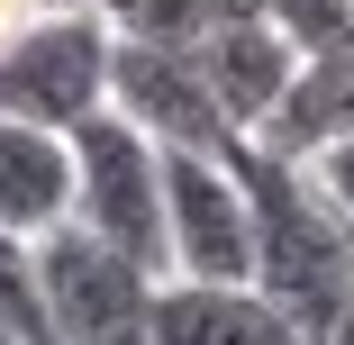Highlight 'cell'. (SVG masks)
<instances>
[{
  "mask_svg": "<svg viewBox=\"0 0 354 345\" xmlns=\"http://www.w3.org/2000/svg\"><path fill=\"white\" fill-rule=\"evenodd\" d=\"M109 109H127L136 127L173 155H227L236 146V118L218 109L200 55H164V46H136L118 37L109 46Z\"/></svg>",
  "mask_w": 354,
  "mask_h": 345,
  "instance_id": "5b68a950",
  "label": "cell"
},
{
  "mask_svg": "<svg viewBox=\"0 0 354 345\" xmlns=\"http://www.w3.org/2000/svg\"><path fill=\"white\" fill-rule=\"evenodd\" d=\"M336 136H354V46H345V55L300 64V73H291V91H281V109L263 118V136H254V146H272V155L309 164L318 146H336Z\"/></svg>",
  "mask_w": 354,
  "mask_h": 345,
  "instance_id": "9c48e42d",
  "label": "cell"
},
{
  "mask_svg": "<svg viewBox=\"0 0 354 345\" xmlns=\"http://www.w3.org/2000/svg\"><path fill=\"white\" fill-rule=\"evenodd\" d=\"M28 28V10H19V0H0V37H19Z\"/></svg>",
  "mask_w": 354,
  "mask_h": 345,
  "instance_id": "9a60e30c",
  "label": "cell"
},
{
  "mask_svg": "<svg viewBox=\"0 0 354 345\" xmlns=\"http://www.w3.org/2000/svg\"><path fill=\"white\" fill-rule=\"evenodd\" d=\"M345 245H354V227H345Z\"/></svg>",
  "mask_w": 354,
  "mask_h": 345,
  "instance_id": "d6986e66",
  "label": "cell"
},
{
  "mask_svg": "<svg viewBox=\"0 0 354 345\" xmlns=\"http://www.w3.org/2000/svg\"><path fill=\"white\" fill-rule=\"evenodd\" d=\"M300 173H309V191L327 200V209H336V218L354 227V136H336V146H318V155H309Z\"/></svg>",
  "mask_w": 354,
  "mask_h": 345,
  "instance_id": "4fadbf2b",
  "label": "cell"
},
{
  "mask_svg": "<svg viewBox=\"0 0 354 345\" xmlns=\"http://www.w3.org/2000/svg\"><path fill=\"white\" fill-rule=\"evenodd\" d=\"M28 19H91V10H109V0H19Z\"/></svg>",
  "mask_w": 354,
  "mask_h": 345,
  "instance_id": "5bb4252c",
  "label": "cell"
},
{
  "mask_svg": "<svg viewBox=\"0 0 354 345\" xmlns=\"http://www.w3.org/2000/svg\"><path fill=\"white\" fill-rule=\"evenodd\" d=\"M155 345H309L254 282H155Z\"/></svg>",
  "mask_w": 354,
  "mask_h": 345,
  "instance_id": "52a82bcc",
  "label": "cell"
},
{
  "mask_svg": "<svg viewBox=\"0 0 354 345\" xmlns=\"http://www.w3.org/2000/svg\"><path fill=\"white\" fill-rule=\"evenodd\" d=\"M164 236H173V282H254V209L227 155L164 146Z\"/></svg>",
  "mask_w": 354,
  "mask_h": 345,
  "instance_id": "277c9868",
  "label": "cell"
},
{
  "mask_svg": "<svg viewBox=\"0 0 354 345\" xmlns=\"http://www.w3.org/2000/svg\"><path fill=\"white\" fill-rule=\"evenodd\" d=\"M109 10L91 19H28L19 37H0V118H28L73 136L91 109H109Z\"/></svg>",
  "mask_w": 354,
  "mask_h": 345,
  "instance_id": "3957f363",
  "label": "cell"
},
{
  "mask_svg": "<svg viewBox=\"0 0 354 345\" xmlns=\"http://www.w3.org/2000/svg\"><path fill=\"white\" fill-rule=\"evenodd\" d=\"M73 218V136L0 118V227L10 236H46Z\"/></svg>",
  "mask_w": 354,
  "mask_h": 345,
  "instance_id": "ba28073f",
  "label": "cell"
},
{
  "mask_svg": "<svg viewBox=\"0 0 354 345\" xmlns=\"http://www.w3.org/2000/svg\"><path fill=\"white\" fill-rule=\"evenodd\" d=\"M73 227H91L100 245L136 254L173 282V236H164V146L127 109H91L73 127Z\"/></svg>",
  "mask_w": 354,
  "mask_h": 345,
  "instance_id": "6da1fadb",
  "label": "cell"
},
{
  "mask_svg": "<svg viewBox=\"0 0 354 345\" xmlns=\"http://www.w3.org/2000/svg\"><path fill=\"white\" fill-rule=\"evenodd\" d=\"M0 345H19V336H10V318H0Z\"/></svg>",
  "mask_w": 354,
  "mask_h": 345,
  "instance_id": "e0dca14e",
  "label": "cell"
},
{
  "mask_svg": "<svg viewBox=\"0 0 354 345\" xmlns=\"http://www.w3.org/2000/svg\"><path fill=\"white\" fill-rule=\"evenodd\" d=\"M109 10H118V0H109Z\"/></svg>",
  "mask_w": 354,
  "mask_h": 345,
  "instance_id": "ffe728a7",
  "label": "cell"
},
{
  "mask_svg": "<svg viewBox=\"0 0 354 345\" xmlns=\"http://www.w3.org/2000/svg\"><path fill=\"white\" fill-rule=\"evenodd\" d=\"M200 73H209V91H218V109L236 118V136H263V118L281 109V91H291V73H300V55H291V37H281L263 10H236L218 19V37L200 46Z\"/></svg>",
  "mask_w": 354,
  "mask_h": 345,
  "instance_id": "8992f818",
  "label": "cell"
},
{
  "mask_svg": "<svg viewBox=\"0 0 354 345\" xmlns=\"http://www.w3.org/2000/svg\"><path fill=\"white\" fill-rule=\"evenodd\" d=\"M318 345H354V318H345V327H336V336H318Z\"/></svg>",
  "mask_w": 354,
  "mask_h": 345,
  "instance_id": "2e32d148",
  "label": "cell"
},
{
  "mask_svg": "<svg viewBox=\"0 0 354 345\" xmlns=\"http://www.w3.org/2000/svg\"><path fill=\"white\" fill-rule=\"evenodd\" d=\"M37 282H46V318L55 345H155V272L100 245L91 227H46L37 236Z\"/></svg>",
  "mask_w": 354,
  "mask_h": 345,
  "instance_id": "7a4b0ae2",
  "label": "cell"
},
{
  "mask_svg": "<svg viewBox=\"0 0 354 345\" xmlns=\"http://www.w3.org/2000/svg\"><path fill=\"white\" fill-rule=\"evenodd\" d=\"M263 19L291 37V55H300V64H318V55H345V46H354V0H263Z\"/></svg>",
  "mask_w": 354,
  "mask_h": 345,
  "instance_id": "7c38bea8",
  "label": "cell"
},
{
  "mask_svg": "<svg viewBox=\"0 0 354 345\" xmlns=\"http://www.w3.org/2000/svg\"><path fill=\"white\" fill-rule=\"evenodd\" d=\"M0 318H10L19 345H55L46 282H37V236H10V227H0Z\"/></svg>",
  "mask_w": 354,
  "mask_h": 345,
  "instance_id": "8fae6325",
  "label": "cell"
},
{
  "mask_svg": "<svg viewBox=\"0 0 354 345\" xmlns=\"http://www.w3.org/2000/svg\"><path fill=\"white\" fill-rule=\"evenodd\" d=\"M227 10H236V0H118L109 28L136 37V46H164V55H200Z\"/></svg>",
  "mask_w": 354,
  "mask_h": 345,
  "instance_id": "30bf717a",
  "label": "cell"
},
{
  "mask_svg": "<svg viewBox=\"0 0 354 345\" xmlns=\"http://www.w3.org/2000/svg\"><path fill=\"white\" fill-rule=\"evenodd\" d=\"M245 10H263V0H245Z\"/></svg>",
  "mask_w": 354,
  "mask_h": 345,
  "instance_id": "ac0fdd59",
  "label": "cell"
}]
</instances>
